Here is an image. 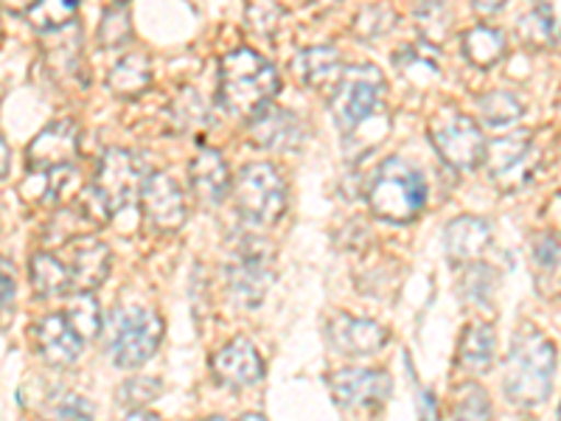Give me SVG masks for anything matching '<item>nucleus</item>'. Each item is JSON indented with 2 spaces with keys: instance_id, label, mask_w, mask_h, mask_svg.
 <instances>
[{
  "instance_id": "f257e3e1",
  "label": "nucleus",
  "mask_w": 561,
  "mask_h": 421,
  "mask_svg": "<svg viewBox=\"0 0 561 421\" xmlns=\"http://www.w3.org/2000/svg\"><path fill=\"white\" fill-rule=\"evenodd\" d=\"M280 88L278 70L253 48H233L219 62L217 102L233 118L253 122Z\"/></svg>"
},
{
  "instance_id": "f03ea898",
  "label": "nucleus",
  "mask_w": 561,
  "mask_h": 421,
  "mask_svg": "<svg viewBox=\"0 0 561 421\" xmlns=\"http://www.w3.org/2000/svg\"><path fill=\"white\" fill-rule=\"evenodd\" d=\"M556 345L545 334L525 332L511 349L503 388L514 405L534 408L542 405L553 390Z\"/></svg>"
},
{
  "instance_id": "7ed1b4c3",
  "label": "nucleus",
  "mask_w": 561,
  "mask_h": 421,
  "mask_svg": "<svg viewBox=\"0 0 561 421\" xmlns=\"http://www.w3.org/2000/svg\"><path fill=\"white\" fill-rule=\"evenodd\" d=\"M424 203H427V180L408 160L388 158L370 180L368 205L374 217L385 223H413L424 210Z\"/></svg>"
},
{
  "instance_id": "20e7f679",
  "label": "nucleus",
  "mask_w": 561,
  "mask_h": 421,
  "mask_svg": "<svg viewBox=\"0 0 561 421\" xmlns=\"http://www.w3.org/2000/svg\"><path fill=\"white\" fill-rule=\"evenodd\" d=\"M163 340V318L154 309L118 307L107 323V354L115 368H140Z\"/></svg>"
},
{
  "instance_id": "39448f33",
  "label": "nucleus",
  "mask_w": 561,
  "mask_h": 421,
  "mask_svg": "<svg viewBox=\"0 0 561 421\" xmlns=\"http://www.w3.org/2000/svg\"><path fill=\"white\" fill-rule=\"evenodd\" d=\"M230 192L239 214L253 225H275L287 210V183L273 163H248Z\"/></svg>"
},
{
  "instance_id": "423d86ee",
  "label": "nucleus",
  "mask_w": 561,
  "mask_h": 421,
  "mask_svg": "<svg viewBox=\"0 0 561 421\" xmlns=\"http://www.w3.org/2000/svg\"><path fill=\"white\" fill-rule=\"evenodd\" d=\"M273 248L262 239L244 237L237 248L230 250L225 278H228L230 295L242 307H259L267 295L275 275Z\"/></svg>"
},
{
  "instance_id": "0eeeda50",
  "label": "nucleus",
  "mask_w": 561,
  "mask_h": 421,
  "mask_svg": "<svg viewBox=\"0 0 561 421\" xmlns=\"http://www.w3.org/2000/svg\"><path fill=\"white\" fill-rule=\"evenodd\" d=\"M385 93V77L377 65H351L337 79L332 96V115L340 129L354 133L379 107Z\"/></svg>"
},
{
  "instance_id": "6e6552de",
  "label": "nucleus",
  "mask_w": 561,
  "mask_h": 421,
  "mask_svg": "<svg viewBox=\"0 0 561 421\" xmlns=\"http://www.w3.org/2000/svg\"><path fill=\"white\" fill-rule=\"evenodd\" d=\"M536 163H539V152L534 147V135L528 133L505 135L485 144L483 167L489 169L494 185L505 194L525 189V183L534 178Z\"/></svg>"
},
{
  "instance_id": "1a4fd4ad",
  "label": "nucleus",
  "mask_w": 561,
  "mask_h": 421,
  "mask_svg": "<svg viewBox=\"0 0 561 421\" xmlns=\"http://www.w3.org/2000/svg\"><path fill=\"white\" fill-rule=\"evenodd\" d=\"M144 180H147V167L138 155L129 152V149H107L104 158L99 160L96 180L90 185L96 189V194L115 217L118 210L127 208L138 197Z\"/></svg>"
},
{
  "instance_id": "9d476101",
  "label": "nucleus",
  "mask_w": 561,
  "mask_h": 421,
  "mask_svg": "<svg viewBox=\"0 0 561 421\" xmlns=\"http://www.w3.org/2000/svg\"><path fill=\"white\" fill-rule=\"evenodd\" d=\"M430 138H433L435 152L444 158L453 169L460 172H472L483 163L485 152V138L483 129L469 118V115H444L435 118L430 127Z\"/></svg>"
},
{
  "instance_id": "9b49d317",
  "label": "nucleus",
  "mask_w": 561,
  "mask_h": 421,
  "mask_svg": "<svg viewBox=\"0 0 561 421\" xmlns=\"http://www.w3.org/2000/svg\"><path fill=\"white\" fill-rule=\"evenodd\" d=\"M140 210H144V219L152 225L158 234H174L185 225V197L183 189L178 185V180L169 178L163 172L147 174V180L140 183Z\"/></svg>"
},
{
  "instance_id": "f8f14e48",
  "label": "nucleus",
  "mask_w": 561,
  "mask_h": 421,
  "mask_svg": "<svg viewBox=\"0 0 561 421\" xmlns=\"http://www.w3.org/2000/svg\"><path fill=\"white\" fill-rule=\"evenodd\" d=\"M79 127L70 118L54 122L28 144V169L32 172H62L79 160Z\"/></svg>"
},
{
  "instance_id": "ddd939ff",
  "label": "nucleus",
  "mask_w": 561,
  "mask_h": 421,
  "mask_svg": "<svg viewBox=\"0 0 561 421\" xmlns=\"http://www.w3.org/2000/svg\"><path fill=\"white\" fill-rule=\"evenodd\" d=\"M325 383L343 408H379L393 390L390 377L379 368H340Z\"/></svg>"
},
{
  "instance_id": "4468645a",
  "label": "nucleus",
  "mask_w": 561,
  "mask_h": 421,
  "mask_svg": "<svg viewBox=\"0 0 561 421\" xmlns=\"http://www.w3.org/2000/svg\"><path fill=\"white\" fill-rule=\"evenodd\" d=\"M329 343L340 351V354H351V357H365V354H377L385 349L390 340L388 329L382 323L370 318H354V315H337L325 326Z\"/></svg>"
},
{
  "instance_id": "2eb2a0df",
  "label": "nucleus",
  "mask_w": 561,
  "mask_h": 421,
  "mask_svg": "<svg viewBox=\"0 0 561 421\" xmlns=\"http://www.w3.org/2000/svg\"><path fill=\"white\" fill-rule=\"evenodd\" d=\"M210 371L230 388H248L264 377V360L250 340L237 338L210 357Z\"/></svg>"
},
{
  "instance_id": "dca6fc26",
  "label": "nucleus",
  "mask_w": 561,
  "mask_h": 421,
  "mask_svg": "<svg viewBox=\"0 0 561 421\" xmlns=\"http://www.w3.org/2000/svg\"><path fill=\"white\" fill-rule=\"evenodd\" d=\"M70 273V289L73 293H93L107 281L113 268V250L96 237H82L73 242L70 262L65 264Z\"/></svg>"
},
{
  "instance_id": "f3484780",
  "label": "nucleus",
  "mask_w": 561,
  "mask_h": 421,
  "mask_svg": "<svg viewBox=\"0 0 561 421\" xmlns=\"http://www.w3.org/2000/svg\"><path fill=\"white\" fill-rule=\"evenodd\" d=\"M32 334L45 363L57 365V368H68L82 354V340L70 329L65 315H48V318H43L34 326Z\"/></svg>"
},
{
  "instance_id": "a211bd4d",
  "label": "nucleus",
  "mask_w": 561,
  "mask_h": 421,
  "mask_svg": "<svg viewBox=\"0 0 561 421\" xmlns=\"http://www.w3.org/2000/svg\"><path fill=\"white\" fill-rule=\"evenodd\" d=\"M491 225L480 217H458L447 225L444 250L453 264H472L489 250Z\"/></svg>"
},
{
  "instance_id": "6ab92c4d",
  "label": "nucleus",
  "mask_w": 561,
  "mask_h": 421,
  "mask_svg": "<svg viewBox=\"0 0 561 421\" xmlns=\"http://www.w3.org/2000/svg\"><path fill=\"white\" fill-rule=\"evenodd\" d=\"M188 180L203 205H219L230 194V169L217 149H199L188 167Z\"/></svg>"
},
{
  "instance_id": "aec40b11",
  "label": "nucleus",
  "mask_w": 561,
  "mask_h": 421,
  "mask_svg": "<svg viewBox=\"0 0 561 421\" xmlns=\"http://www.w3.org/2000/svg\"><path fill=\"white\" fill-rule=\"evenodd\" d=\"M250 135H253L255 147L289 152V149H298L300 138H304V127H300L298 115L289 113V110L264 107L250 122Z\"/></svg>"
},
{
  "instance_id": "412c9836",
  "label": "nucleus",
  "mask_w": 561,
  "mask_h": 421,
  "mask_svg": "<svg viewBox=\"0 0 561 421\" xmlns=\"http://www.w3.org/2000/svg\"><path fill=\"white\" fill-rule=\"evenodd\" d=\"M340 68H343V59H340V52L332 48V45L304 48L293 62L295 77L300 79V84H307V88H325V84L337 82Z\"/></svg>"
},
{
  "instance_id": "4be33fe9",
  "label": "nucleus",
  "mask_w": 561,
  "mask_h": 421,
  "mask_svg": "<svg viewBox=\"0 0 561 421\" xmlns=\"http://www.w3.org/2000/svg\"><path fill=\"white\" fill-rule=\"evenodd\" d=\"M152 84V62L147 54H127L110 70L107 88L118 99H138Z\"/></svg>"
},
{
  "instance_id": "5701e85b",
  "label": "nucleus",
  "mask_w": 561,
  "mask_h": 421,
  "mask_svg": "<svg viewBox=\"0 0 561 421\" xmlns=\"http://www.w3.org/2000/svg\"><path fill=\"white\" fill-rule=\"evenodd\" d=\"M534 7L519 18V32L536 48H556L559 43V0H530Z\"/></svg>"
},
{
  "instance_id": "b1692460",
  "label": "nucleus",
  "mask_w": 561,
  "mask_h": 421,
  "mask_svg": "<svg viewBox=\"0 0 561 421\" xmlns=\"http://www.w3.org/2000/svg\"><path fill=\"white\" fill-rule=\"evenodd\" d=\"M497 334L491 323H472L460 338V365L472 374H485L494 365Z\"/></svg>"
},
{
  "instance_id": "393cba45",
  "label": "nucleus",
  "mask_w": 561,
  "mask_h": 421,
  "mask_svg": "<svg viewBox=\"0 0 561 421\" xmlns=\"http://www.w3.org/2000/svg\"><path fill=\"white\" fill-rule=\"evenodd\" d=\"M28 278L39 298H54L65 295L70 289V273L65 262H59L51 253H34L28 262Z\"/></svg>"
},
{
  "instance_id": "a878e982",
  "label": "nucleus",
  "mask_w": 561,
  "mask_h": 421,
  "mask_svg": "<svg viewBox=\"0 0 561 421\" xmlns=\"http://www.w3.org/2000/svg\"><path fill=\"white\" fill-rule=\"evenodd\" d=\"M460 45H463V57L480 70L494 68V65L505 57V37L497 32V29H489V26L469 29V32L463 34V39H460Z\"/></svg>"
},
{
  "instance_id": "bb28decb",
  "label": "nucleus",
  "mask_w": 561,
  "mask_h": 421,
  "mask_svg": "<svg viewBox=\"0 0 561 421\" xmlns=\"http://www.w3.org/2000/svg\"><path fill=\"white\" fill-rule=\"evenodd\" d=\"M478 113L480 122L491 129H505L514 127L525 115V104L519 102L514 93L508 90H491L485 96H480L478 102Z\"/></svg>"
},
{
  "instance_id": "cd10ccee",
  "label": "nucleus",
  "mask_w": 561,
  "mask_h": 421,
  "mask_svg": "<svg viewBox=\"0 0 561 421\" xmlns=\"http://www.w3.org/2000/svg\"><path fill=\"white\" fill-rule=\"evenodd\" d=\"M57 37L54 45H45V59L54 65L57 73H77L79 62H82V26H77V20L70 26L51 32Z\"/></svg>"
},
{
  "instance_id": "c85d7f7f",
  "label": "nucleus",
  "mask_w": 561,
  "mask_h": 421,
  "mask_svg": "<svg viewBox=\"0 0 561 421\" xmlns=\"http://www.w3.org/2000/svg\"><path fill=\"white\" fill-rule=\"evenodd\" d=\"M65 320L68 326L77 332V338L82 340H93L99 338L102 332V307H99V300L93 293H77L73 300H70V307L65 309Z\"/></svg>"
},
{
  "instance_id": "c756f323",
  "label": "nucleus",
  "mask_w": 561,
  "mask_h": 421,
  "mask_svg": "<svg viewBox=\"0 0 561 421\" xmlns=\"http://www.w3.org/2000/svg\"><path fill=\"white\" fill-rule=\"evenodd\" d=\"M77 12L79 0H37V3L26 12V18L37 32L51 34L70 26V23L77 20Z\"/></svg>"
},
{
  "instance_id": "7c9ffc66",
  "label": "nucleus",
  "mask_w": 561,
  "mask_h": 421,
  "mask_svg": "<svg viewBox=\"0 0 561 421\" xmlns=\"http://www.w3.org/2000/svg\"><path fill=\"white\" fill-rule=\"evenodd\" d=\"M133 39V18L124 3H113L99 20V43L104 48H124Z\"/></svg>"
},
{
  "instance_id": "2f4dec72",
  "label": "nucleus",
  "mask_w": 561,
  "mask_h": 421,
  "mask_svg": "<svg viewBox=\"0 0 561 421\" xmlns=\"http://www.w3.org/2000/svg\"><path fill=\"white\" fill-rule=\"evenodd\" d=\"M455 421H491V399L480 385L469 383L455 396Z\"/></svg>"
},
{
  "instance_id": "473e14b6",
  "label": "nucleus",
  "mask_w": 561,
  "mask_h": 421,
  "mask_svg": "<svg viewBox=\"0 0 561 421\" xmlns=\"http://www.w3.org/2000/svg\"><path fill=\"white\" fill-rule=\"evenodd\" d=\"M172 115L178 129H188V133L208 124V107H205V102L199 99L197 90H188V88L178 96V102H174L172 107Z\"/></svg>"
},
{
  "instance_id": "72a5a7b5",
  "label": "nucleus",
  "mask_w": 561,
  "mask_h": 421,
  "mask_svg": "<svg viewBox=\"0 0 561 421\" xmlns=\"http://www.w3.org/2000/svg\"><path fill=\"white\" fill-rule=\"evenodd\" d=\"M160 390H163V383L154 377H133L118 388V402L127 405V408L140 410L147 408L152 399H158Z\"/></svg>"
},
{
  "instance_id": "f704fd0d",
  "label": "nucleus",
  "mask_w": 561,
  "mask_h": 421,
  "mask_svg": "<svg viewBox=\"0 0 561 421\" xmlns=\"http://www.w3.org/2000/svg\"><path fill=\"white\" fill-rule=\"evenodd\" d=\"M415 18H419V26L424 32V37H447L449 14L447 7H444V0H421L419 9H415Z\"/></svg>"
},
{
  "instance_id": "c9c22d12",
  "label": "nucleus",
  "mask_w": 561,
  "mask_h": 421,
  "mask_svg": "<svg viewBox=\"0 0 561 421\" xmlns=\"http://www.w3.org/2000/svg\"><path fill=\"white\" fill-rule=\"evenodd\" d=\"M396 23V14H390L385 7H368L357 20V34L365 39H377L388 34V29Z\"/></svg>"
},
{
  "instance_id": "e433bc0d",
  "label": "nucleus",
  "mask_w": 561,
  "mask_h": 421,
  "mask_svg": "<svg viewBox=\"0 0 561 421\" xmlns=\"http://www.w3.org/2000/svg\"><path fill=\"white\" fill-rule=\"evenodd\" d=\"M248 20L255 34H273L280 23V7L275 0H250L248 3Z\"/></svg>"
},
{
  "instance_id": "4c0bfd02",
  "label": "nucleus",
  "mask_w": 561,
  "mask_h": 421,
  "mask_svg": "<svg viewBox=\"0 0 561 421\" xmlns=\"http://www.w3.org/2000/svg\"><path fill=\"white\" fill-rule=\"evenodd\" d=\"M54 410H57V419L59 421H93V405L84 399V396L77 394H62L54 402Z\"/></svg>"
},
{
  "instance_id": "58836bf2",
  "label": "nucleus",
  "mask_w": 561,
  "mask_h": 421,
  "mask_svg": "<svg viewBox=\"0 0 561 421\" xmlns=\"http://www.w3.org/2000/svg\"><path fill=\"white\" fill-rule=\"evenodd\" d=\"M534 253H536L534 259H536V264H539V270H542V275H556V268H559V242H556L553 234H545V237H539Z\"/></svg>"
},
{
  "instance_id": "ea45409f",
  "label": "nucleus",
  "mask_w": 561,
  "mask_h": 421,
  "mask_svg": "<svg viewBox=\"0 0 561 421\" xmlns=\"http://www.w3.org/2000/svg\"><path fill=\"white\" fill-rule=\"evenodd\" d=\"M14 270L7 262H0V315H9L14 309Z\"/></svg>"
},
{
  "instance_id": "a19ab883",
  "label": "nucleus",
  "mask_w": 561,
  "mask_h": 421,
  "mask_svg": "<svg viewBox=\"0 0 561 421\" xmlns=\"http://www.w3.org/2000/svg\"><path fill=\"white\" fill-rule=\"evenodd\" d=\"M508 0H472V9L478 14H497Z\"/></svg>"
},
{
  "instance_id": "79ce46f5",
  "label": "nucleus",
  "mask_w": 561,
  "mask_h": 421,
  "mask_svg": "<svg viewBox=\"0 0 561 421\" xmlns=\"http://www.w3.org/2000/svg\"><path fill=\"white\" fill-rule=\"evenodd\" d=\"M34 3H37V0H0V9H3V12L20 14V12H28Z\"/></svg>"
},
{
  "instance_id": "37998d69",
  "label": "nucleus",
  "mask_w": 561,
  "mask_h": 421,
  "mask_svg": "<svg viewBox=\"0 0 561 421\" xmlns=\"http://www.w3.org/2000/svg\"><path fill=\"white\" fill-rule=\"evenodd\" d=\"M124 421H160V419L154 413H149L147 408H140V410H133Z\"/></svg>"
},
{
  "instance_id": "c03bdc74",
  "label": "nucleus",
  "mask_w": 561,
  "mask_h": 421,
  "mask_svg": "<svg viewBox=\"0 0 561 421\" xmlns=\"http://www.w3.org/2000/svg\"><path fill=\"white\" fill-rule=\"evenodd\" d=\"M435 419V399L430 394H424V416L421 421H433Z\"/></svg>"
},
{
  "instance_id": "a18cd8bd",
  "label": "nucleus",
  "mask_w": 561,
  "mask_h": 421,
  "mask_svg": "<svg viewBox=\"0 0 561 421\" xmlns=\"http://www.w3.org/2000/svg\"><path fill=\"white\" fill-rule=\"evenodd\" d=\"M239 421H267L262 413H244Z\"/></svg>"
},
{
  "instance_id": "49530a36",
  "label": "nucleus",
  "mask_w": 561,
  "mask_h": 421,
  "mask_svg": "<svg viewBox=\"0 0 561 421\" xmlns=\"http://www.w3.org/2000/svg\"><path fill=\"white\" fill-rule=\"evenodd\" d=\"M0 158L9 160V149H7V144H3V138H0ZM0 174H3V172H0Z\"/></svg>"
},
{
  "instance_id": "de8ad7c7",
  "label": "nucleus",
  "mask_w": 561,
  "mask_h": 421,
  "mask_svg": "<svg viewBox=\"0 0 561 421\" xmlns=\"http://www.w3.org/2000/svg\"><path fill=\"white\" fill-rule=\"evenodd\" d=\"M205 421H228V419H222V416H210V419H205Z\"/></svg>"
},
{
  "instance_id": "09e8293b",
  "label": "nucleus",
  "mask_w": 561,
  "mask_h": 421,
  "mask_svg": "<svg viewBox=\"0 0 561 421\" xmlns=\"http://www.w3.org/2000/svg\"><path fill=\"white\" fill-rule=\"evenodd\" d=\"M118 3H127V0H118Z\"/></svg>"
}]
</instances>
